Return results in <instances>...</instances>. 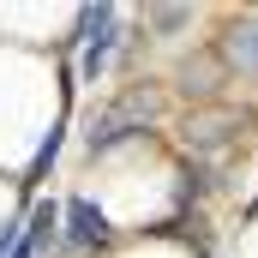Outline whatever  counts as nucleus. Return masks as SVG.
<instances>
[{
	"label": "nucleus",
	"instance_id": "2",
	"mask_svg": "<svg viewBox=\"0 0 258 258\" xmlns=\"http://www.w3.org/2000/svg\"><path fill=\"white\" fill-rule=\"evenodd\" d=\"M114 42H120V6H90L78 12V78L96 84L108 60H114Z\"/></svg>",
	"mask_w": 258,
	"mask_h": 258
},
{
	"label": "nucleus",
	"instance_id": "5",
	"mask_svg": "<svg viewBox=\"0 0 258 258\" xmlns=\"http://www.w3.org/2000/svg\"><path fill=\"white\" fill-rule=\"evenodd\" d=\"M60 132H66V120H54V126H48L42 150H36V162H30V180H42V174L54 168V156H60Z\"/></svg>",
	"mask_w": 258,
	"mask_h": 258
},
{
	"label": "nucleus",
	"instance_id": "1",
	"mask_svg": "<svg viewBox=\"0 0 258 258\" xmlns=\"http://www.w3.org/2000/svg\"><path fill=\"white\" fill-rule=\"evenodd\" d=\"M150 114H156L150 90H132V96H120L108 114H96V120H90V132H84V150H90V156H108V150L132 144V138L144 132V120H150Z\"/></svg>",
	"mask_w": 258,
	"mask_h": 258
},
{
	"label": "nucleus",
	"instance_id": "3",
	"mask_svg": "<svg viewBox=\"0 0 258 258\" xmlns=\"http://www.w3.org/2000/svg\"><path fill=\"white\" fill-rule=\"evenodd\" d=\"M60 222H66V252H96V246L108 240V216H102L90 198H66Z\"/></svg>",
	"mask_w": 258,
	"mask_h": 258
},
{
	"label": "nucleus",
	"instance_id": "6",
	"mask_svg": "<svg viewBox=\"0 0 258 258\" xmlns=\"http://www.w3.org/2000/svg\"><path fill=\"white\" fill-rule=\"evenodd\" d=\"M186 18H192L186 6H150V12H144V24H150V30H180Z\"/></svg>",
	"mask_w": 258,
	"mask_h": 258
},
{
	"label": "nucleus",
	"instance_id": "7",
	"mask_svg": "<svg viewBox=\"0 0 258 258\" xmlns=\"http://www.w3.org/2000/svg\"><path fill=\"white\" fill-rule=\"evenodd\" d=\"M18 228H24L18 216H12V222H0V258H12L18 246H24V234H18Z\"/></svg>",
	"mask_w": 258,
	"mask_h": 258
},
{
	"label": "nucleus",
	"instance_id": "4",
	"mask_svg": "<svg viewBox=\"0 0 258 258\" xmlns=\"http://www.w3.org/2000/svg\"><path fill=\"white\" fill-rule=\"evenodd\" d=\"M216 60L222 72H240V78H258V18H234L216 42Z\"/></svg>",
	"mask_w": 258,
	"mask_h": 258
}]
</instances>
